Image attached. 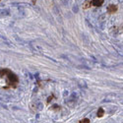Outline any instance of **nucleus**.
I'll return each mask as SVG.
<instances>
[{
	"instance_id": "obj_1",
	"label": "nucleus",
	"mask_w": 123,
	"mask_h": 123,
	"mask_svg": "<svg viewBox=\"0 0 123 123\" xmlns=\"http://www.w3.org/2000/svg\"><path fill=\"white\" fill-rule=\"evenodd\" d=\"M0 76L1 77H6L7 80H8V84L15 88L17 86V84L19 83V79L18 77L12 72V71H10L9 69H6V68H2L0 69Z\"/></svg>"
},
{
	"instance_id": "obj_2",
	"label": "nucleus",
	"mask_w": 123,
	"mask_h": 123,
	"mask_svg": "<svg viewBox=\"0 0 123 123\" xmlns=\"http://www.w3.org/2000/svg\"><path fill=\"white\" fill-rule=\"evenodd\" d=\"M117 9H118V7H117L116 5H114V4H109V5L107 6V8H106L107 13H109V14H114V13H116Z\"/></svg>"
},
{
	"instance_id": "obj_3",
	"label": "nucleus",
	"mask_w": 123,
	"mask_h": 123,
	"mask_svg": "<svg viewBox=\"0 0 123 123\" xmlns=\"http://www.w3.org/2000/svg\"><path fill=\"white\" fill-rule=\"evenodd\" d=\"M104 4V0H92V5L96 7H99Z\"/></svg>"
},
{
	"instance_id": "obj_4",
	"label": "nucleus",
	"mask_w": 123,
	"mask_h": 123,
	"mask_svg": "<svg viewBox=\"0 0 123 123\" xmlns=\"http://www.w3.org/2000/svg\"><path fill=\"white\" fill-rule=\"evenodd\" d=\"M92 6V1H90V0H86V1H84L83 3V9H89L90 7Z\"/></svg>"
},
{
	"instance_id": "obj_5",
	"label": "nucleus",
	"mask_w": 123,
	"mask_h": 123,
	"mask_svg": "<svg viewBox=\"0 0 123 123\" xmlns=\"http://www.w3.org/2000/svg\"><path fill=\"white\" fill-rule=\"evenodd\" d=\"M97 115H98V117H102V116H104V115H105V110H104V108L99 107L98 110Z\"/></svg>"
},
{
	"instance_id": "obj_6",
	"label": "nucleus",
	"mask_w": 123,
	"mask_h": 123,
	"mask_svg": "<svg viewBox=\"0 0 123 123\" xmlns=\"http://www.w3.org/2000/svg\"><path fill=\"white\" fill-rule=\"evenodd\" d=\"M91 121H90V119L89 118H84V119H82V120H80V122L79 123H90Z\"/></svg>"
},
{
	"instance_id": "obj_7",
	"label": "nucleus",
	"mask_w": 123,
	"mask_h": 123,
	"mask_svg": "<svg viewBox=\"0 0 123 123\" xmlns=\"http://www.w3.org/2000/svg\"><path fill=\"white\" fill-rule=\"evenodd\" d=\"M54 98L53 96H50V97H49V98H47V104H49V102H50L51 100H52V98Z\"/></svg>"
},
{
	"instance_id": "obj_8",
	"label": "nucleus",
	"mask_w": 123,
	"mask_h": 123,
	"mask_svg": "<svg viewBox=\"0 0 123 123\" xmlns=\"http://www.w3.org/2000/svg\"><path fill=\"white\" fill-rule=\"evenodd\" d=\"M32 3H33L34 5H36V3H37V0H32Z\"/></svg>"
}]
</instances>
